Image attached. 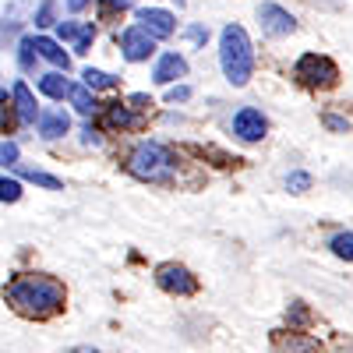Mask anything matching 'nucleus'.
<instances>
[{"instance_id":"nucleus-1","label":"nucleus","mask_w":353,"mask_h":353,"mask_svg":"<svg viewBox=\"0 0 353 353\" xmlns=\"http://www.w3.org/2000/svg\"><path fill=\"white\" fill-rule=\"evenodd\" d=\"M4 297H8V304H11L18 314L43 321V318H53L57 311H64L68 290H64V283L57 279V276H46V272H21V276H14V279L8 283Z\"/></svg>"},{"instance_id":"nucleus-2","label":"nucleus","mask_w":353,"mask_h":353,"mask_svg":"<svg viewBox=\"0 0 353 353\" xmlns=\"http://www.w3.org/2000/svg\"><path fill=\"white\" fill-rule=\"evenodd\" d=\"M219 68H223V78L233 85V88H244L254 74V46H251V36L244 32V25H223L219 32Z\"/></svg>"},{"instance_id":"nucleus-3","label":"nucleus","mask_w":353,"mask_h":353,"mask_svg":"<svg viewBox=\"0 0 353 353\" xmlns=\"http://www.w3.org/2000/svg\"><path fill=\"white\" fill-rule=\"evenodd\" d=\"M128 173L138 176V181H145V184H170L176 176V159H173V152L166 149V145L141 141L128 156Z\"/></svg>"},{"instance_id":"nucleus-4","label":"nucleus","mask_w":353,"mask_h":353,"mask_svg":"<svg viewBox=\"0 0 353 353\" xmlns=\"http://www.w3.org/2000/svg\"><path fill=\"white\" fill-rule=\"evenodd\" d=\"M293 78L307 88H332L339 81V68L329 61L325 53H304L297 64H293Z\"/></svg>"},{"instance_id":"nucleus-5","label":"nucleus","mask_w":353,"mask_h":353,"mask_svg":"<svg viewBox=\"0 0 353 353\" xmlns=\"http://www.w3.org/2000/svg\"><path fill=\"white\" fill-rule=\"evenodd\" d=\"M156 286L173 293V297H191V293L198 290V279L191 269H184V265H176V261H163L159 269H156Z\"/></svg>"},{"instance_id":"nucleus-6","label":"nucleus","mask_w":353,"mask_h":353,"mask_svg":"<svg viewBox=\"0 0 353 353\" xmlns=\"http://www.w3.org/2000/svg\"><path fill=\"white\" fill-rule=\"evenodd\" d=\"M121 53L128 64H141L156 53V36H149L141 25H128L121 32Z\"/></svg>"},{"instance_id":"nucleus-7","label":"nucleus","mask_w":353,"mask_h":353,"mask_svg":"<svg viewBox=\"0 0 353 353\" xmlns=\"http://www.w3.org/2000/svg\"><path fill=\"white\" fill-rule=\"evenodd\" d=\"M233 134H237L244 145H254L269 134V121H265V113L254 110V106H244L233 113Z\"/></svg>"},{"instance_id":"nucleus-8","label":"nucleus","mask_w":353,"mask_h":353,"mask_svg":"<svg viewBox=\"0 0 353 353\" xmlns=\"http://www.w3.org/2000/svg\"><path fill=\"white\" fill-rule=\"evenodd\" d=\"M258 21H261V32L276 36V39L297 32V18H293L286 8H279V4H258Z\"/></svg>"},{"instance_id":"nucleus-9","label":"nucleus","mask_w":353,"mask_h":353,"mask_svg":"<svg viewBox=\"0 0 353 353\" xmlns=\"http://www.w3.org/2000/svg\"><path fill=\"white\" fill-rule=\"evenodd\" d=\"M134 21H138L149 36H156V39H170V36L176 32V18H173L170 11H163V8H138V11H134Z\"/></svg>"},{"instance_id":"nucleus-10","label":"nucleus","mask_w":353,"mask_h":353,"mask_svg":"<svg viewBox=\"0 0 353 353\" xmlns=\"http://www.w3.org/2000/svg\"><path fill=\"white\" fill-rule=\"evenodd\" d=\"M272 350L276 353H321V343L290 329V332H272Z\"/></svg>"},{"instance_id":"nucleus-11","label":"nucleus","mask_w":353,"mask_h":353,"mask_svg":"<svg viewBox=\"0 0 353 353\" xmlns=\"http://www.w3.org/2000/svg\"><path fill=\"white\" fill-rule=\"evenodd\" d=\"M176 78H188V61H184L181 53L166 50L159 61H156V68H152V81L156 85H173Z\"/></svg>"},{"instance_id":"nucleus-12","label":"nucleus","mask_w":353,"mask_h":353,"mask_svg":"<svg viewBox=\"0 0 353 353\" xmlns=\"http://www.w3.org/2000/svg\"><path fill=\"white\" fill-rule=\"evenodd\" d=\"M11 99H14V113H18V124H36L39 121V106H36V96L25 81H14L11 88Z\"/></svg>"},{"instance_id":"nucleus-13","label":"nucleus","mask_w":353,"mask_h":353,"mask_svg":"<svg viewBox=\"0 0 353 353\" xmlns=\"http://www.w3.org/2000/svg\"><path fill=\"white\" fill-rule=\"evenodd\" d=\"M36 124H39V134L46 141H53V138H64L71 131V117L64 110H39V121Z\"/></svg>"},{"instance_id":"nucleus-14","label":"nucleus","mask_w":353,"mask_h":353,"mask_svg":"<svg viewBox=\"0 0 353 353\" xmlns=\"http://www.w3.org/2000/svg\"><path fill=\"white\" fill-rule=\"evenodd\" d=\"M36 50H39L43 61H50L57 71H68V68H71V57H68V50L61 46V39H53V36H36Z\"/></svg>"},{"instance_id":"nucleus-15","label":"nucleus","mask_w":353,"mask_h":353,"mask_svg":"<svg viewBox=\"0 0 353 353\" xmlns=\"http://www.w3.org/2000/svg\"><path fill=\"white\" fill-rule=\"evenodd\" d=\"M68 99H71V106H74L81 117H92V113L99 110L96 92H92V88H88L85 81H81V85H74V81H71V88H68Z\"/></svg>"},{"instance_id":"nucleus-16","label":"nucleus","mask_w":353,"mask_h":353,"mask_svg":"<svg viewBox=\"0 0 353 353\" xmlns=\"http://www.w3.org/2000/svg\"><path fill=\"white\" fill-rule=\"evenodd\" d=\"M36 88H39L46 99H64L68 88H71V81L64 78V71H50V74H43V78L36 81Z\"/></svg>"},{"instance_id":"nucleus-17","label":"nucleus","mask_w":353,"mask_h":353,"mask_svg":"<svg viewBox=\"0 0 353 353\" xmlns=\"http://www.w3.org/2000/svg\"><path fill=\"white\" fill-rule=\"evenodd\" d=\"M21 181H28V184H39V188H46V191H61L64 184L57 181V176H50V173H43V170H32V166H21V163H14L11 166Z\"/></svg>"},{"instance_id":"nucleus-18","label":"nucleus","mask_w":353,"mask_h":353,"mask_svg":"<svg viewBox=\"0 0 353 353\" xmlns=\"http://www.w3.org/2000/svg\"><path fill=\"white\" fill-rule=\"evenodd\" d=\"M106 124L110 128H121V131H131V128H138V113H131L121 103H110L106 106Z\"/></svg>"},{"instance_id":"nucleus-19","label":"nucleus","mask_w":353,"mask_h":353,"mask_svg":"<svg viewBox=\"0 0 353 353\" xmlns=\"http://www.w3.org/2000/svg\"><path fill=\"white\" fill-rule=\"evenodd\" d=\"M81 81L92 88V92H110V88L121 85V81H117V74H106V71H99V68H85V71H81Z\"/></svg>"},{"instance_id":"nucleus-20","label":"nucleus","mask_w":353,"mask_h":353,"mask_svg":"<svg viewBox=\"0 0 353 353\" xmlns=\"http://www.w3.org/2000/svg\"><path fill=\"white\" fill-rule=\"evenodd\" d=\"M329 251L343 261H353V230H339L329 237Z\"/></svg>"},{"instance_id":"nucleus-21","label":"nucleus","mask_w":353,"mask_h":353,"mask_svg":"<svg viewBox=\"0 0 353 353\" xmlns=\"http://www.w3.org/2000/svg\"><path fill=\"white\" fill-rule=\"evenodd\" d=\"M36 57H39L36 36H25V39L18 43V64H21V71H32V68H36Z\"/></svg>"},{"instance_id":"nucleus-22","label":"nucleus","mask_w":353,"mask_h":353,"mask_svg":"<svg viewBox=\"0 0 353 353\" xmlns=\"http://www.w3.org/2000/svg\"><path fill=\"white\" fill-rule=\"evenodd\" d=\"M21 198V181L18 176H0V201H18Z\"/></svg>"},{"instance_id":"nucleus-23","label":"nucleus","mask_w":353,"mask_h":353,"mask_svg":"<svg viewBox=\"0 0 353 353\" xmlns=\"http://www.w3.org/2000/svg\"><path fill=\"white\" fill-rule=\"evenodd\" d=\"M307 318H311V311L297 301V304H290L286 307V321H290V329H297V325H307Z\"/></svg>"},{"instance_id":"nucleus-24","label":"nucleus","mask_w":353,"mask_h":353,"mask_svg":"<svg viewBox=\"0 0 353 353\" xmlns=\"http://www.w3.org/2000/svg\"><path fill=\"white\" fill-rule=\"evenodd\" d=\"M18 156H21L18 141H11V138H8V141H0V166H8V170H11V166L18 163Z\"/></svg>"},{"instance_id":"nucleus-25","label":"nucleus","mask_w":353,"mask_h":353,"mask_svg":"<svg viewBox=\"0 0 353 353\" xmlns=\"http://www.w3.org/2000/svg\"><path fill=\"white\" fill-rule=\"evenodd\" d=\"M92 43H96V25H81V32L74 39V53H88Z\"/></svg>"},{"instance_id":"nucleus-26","label":"nucleus","mask_w":353,"mask_h":353,"mask_svg":"<svg viewBox=\"0 0 353 353\" xmlns=\"http://www.w3.org/2000/svg\"><path fill=\"white\" fill-rule=\"evenodd\" d=\"M286 188H290L293 194H304V191L311 188V173H301V170L290 173V176H286Z\"/></svg>"},{"instance_id":"nucleus-27","label":"nucleus","mask_w":353,"mask_h":353,"mask_svg":"<svg viewBox=\"0 0 353 353\" xmlns=\"http://www.w3.org/2000/svg\"><path fill=\"white\" fill-rule=\"evenodd\" d=\"M131 0H99V14L103 18H113V14H124Z\"/></svg>"},{"instance_id":"nucleus-28","label":"nucleus","mask_w":353,"mask_h":353,"mask_svg":"<svg viewBox=\"0 0 353 353\" xmlns=\"http://www.w3.org/2000/svg\"><path fill=\"white\" fill-rule=\"evenodd\" d=\"M14 124H18V113H14V106L0 103V134H8Z\"/></svg>"},{"instance_id":"nucleus-29","label":"nucleus","mask_w":353,"mask_h":353,"mask_svg":"<svg viewBox=\"0 0 353 353\" xmlns=\"http://www.w3.org/2000/svg\"><path fill=\"white\" fill-rule=\"evenodd\" d=\"M78 32H81V25H74V21H57V39L74 43V39H78Z\"/></svg>"},{"instance_id":"nucleus-30","label":"nucleus","mask_w":353,"mask_h":353,"mask_svg":"<svg viewBox=\"0 0 353 353\" xmlns=\"http://www.w3.org/2000/svg\"><path fill=\"white\" fill-rule=\"evenodd\" d=\"M188 99H191V88L188 85H170L166 103H188Z\"/></svg>"},{"instance_id":"nucleus-31","label":"nucleus","mask_w":353,"mask_h":353,"mask_svg":"<svg viewBox=\"0 0 353 353\" xmlns=\"http://www.w3.org/2000/svg\"><path fill=\"white\" fill-rule=\"evenodd\" d=\"M46 25H57L53 21V4H39V11H36V28H46Z\"/></svg>"},{"instance_id":"nucleus-32","label":"nucleus","mask_w":353,"mask_h":353,"mask_svg":"<svg viewBox=\"0 0 353 353\" xmlns=\"http://www.w3.org/2000/svg\"><path fill=\"white\" fill-rule=\"evenodd\" d=\"M128 103H131L134 110H149V106H152V96H145V92H131V96H128Z\"/></svg>"},{"instance_id":"nucleus-33","label":"nucleus","mask_w":353,"mask_h":353,"mask_svg":"<svg viewBox=\"0 0 353 353\" xmlns=\"http://www.w3.org/2000/svg\"><path fill=\"white\" fill-rule=\"evenodd\" d=\"M325 128H332V131H346L350 121H346V117H336V113H325Z\"/></svg>"},{"instance_id":"nucleus-34","label":"nucleus","mask_w":353,"mask_h":353,"mask_svg":"<svg viewBox=\"0 0 353 353\" xmlns=\"http://www.w3.org/2000/svg\"><path fill=\"white\" fill-rule=\"evenodd\" d=\"M81 141H85V145H99V141H103V134H99L92 124H85V128H81Z\"/></svg>"},{"instance_id":"nucleus-35","label":"nucleus","mask_w":353,"mask_h":353,"mask_svg":"<svg viewBox=\"0 0 353 353\" xmlns=\"http://www.w3.org/2000/svg\"><path fill=\"white\" fill-rule=\"evenodd\" d=\"M188 39H191V43H205V39H209V32L194 25V28H188Z\"/></svg>"},{"instance_id":"nucleus-36","label":"nucleus","mask_w":353,"mask_h":353,"mask_svg":"<svg viewBox=\"0 0 353 353\" xmlns=\"http://www.w3.org/2000/svg\"><path fill=\"white\" fill-rule=\"evenodd\" d=\"M88 4H92V0H68V11H71V14H78V11H85Z\"/></svg>"},{"instance_id":"nucleus-37","label":"nucleus","mask_w":353,"mask_h":353,"mask_svg":"<svg viewBox=\"0 0 353 353\" xmlns=\"http://www.w3.org/2000/svg\"><path fill=\"white\" fill-rule=\"evenodd\" d=\"M71 353H99V350H92V346H74Z\"/></svg>"},{"instance_id":"nucleus-38","label":"nucleus","mask_w":353,"mask_h":353,"mask_svg":"<svg viewBox=\"0 0 353 353\" xmlns=\"http://www.w3.org/2000/svg\"><path fill=\"white\" fill-rule=\"evenodd\" d=\"M0 103H8V88H0Z\"/></svg>"},{"instance_id":"nucleus-39","label":"nucleus","mask_w":353,"mask_h":353,"mask_svg":"<svg viewBox=\"0 0 353 353\" xmlns=\"http://www.w3.org/2000/svg\"><path fill=\"white\" fill-rule=\"evenodd\" d=\"M176 4H184V0H176Z\"/></svg>"}]
</instances>
